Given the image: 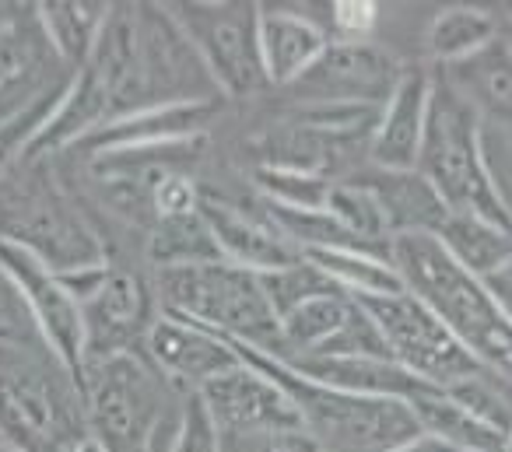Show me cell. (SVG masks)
I'll use <instances>...</instances> for the list:
<instances>
[{"instance_id":"cell-21","label":"cell","mask_w":512,"mask_h":452,"mask_svg":"<svg viewBox=\"0 0 512 452\" xmlns=\"http://www.w3.org/2000/svg\"><path fill=\"white\" fill-rule=\"evenodd\" d=\"M330 46L327 32L295 11L260 8V64L274 88H292Z\"/></svg>"},{"instance_id":"cell-30","label":"cell","mask_w":512,"mask_h":452,"mask_svg":"<svg viewBox=\"0 0 512 452\" xmlns=\"http://www.w3.org/2000/svg\"><path fill=\"white\" fill-rule=\"evenodd\" d=\"M498 39L495 15L481 8H446L432 18L425 36V50L435 60V67H453L460 60H470Z\"/></svg>"},{"instance_id":"cell-36","label":"cell","mask_w":512,"mask_h":452,"mask_svg":"<svg viewBox=\"0 0 512 452\" xmlns=\"http://www.w3.org/2000/svg\"><path fill=\"white\" fill-rule=\"evenodd\" d=\"M330 18H334L341 43H369L379 22V8L369 0H337V4H330Z\"/></svg>"},{"instance_id":"cell-37","label":"cell","mask_w":512,"mask_h":452,"mask_svg":"<svg viewBox=\"0 0 512 452\" xmlns=\"http://www.w3.org/2000/svg\"><path fill=\"white\" fill-rule=\"evenodd\" d=\"M225 452H316L302 431H281V435H221Z\"/></svg>"},{"instance_id":"cell-11","label":"cell","mask_w":512,"mask_h":452,"mask_svg":"<svg viewBox=\"0 0 512 452\" xmlns=\"http://www.w3.org/2000/svg\"><path fill=\"white\" fill-rule=\"evenodd\" d=\"M197 50L218 95L249 99L264 92L260 64V4H165Z\"/></svg>"},{"instance_id":"cell-23","label":"cell","mask_w":512,"mask_h":452,"mask_svg":"<svg viewBox=\"0 0 512 452\" xmlns=\"http://www.w3.org/2000/svg\"><path fill=\"white\" fill-rule=\"evenodd\" d=\"M295 372L309 375V379L323 382V386L348 389V393L362 396H393V400L411 403L414 396H421L425 389H432L428 382L414 379L407 368H400L393 358H299L288 361Z\"/></svg>"},{"instance_id":"cell-16","label":"cell","mask_w":512,"mask_h":452,"mask_svg":"<svg viewBox=\"0 0 512 452\" xmlns=\"http://www.w3.org/2000/svg\"><path fill=\"white\" fill-rule=\"evenodd\" d=\"M144 354L179 396H197L211 379L242 365L225 337L162 309L148 330Z\"/></svg>"},{"instance_id":"cell-24","label":"cell","mask_w":512,"mask_h":452,"mask_svg":"<svg viewBox=\"0 0 512 452\" xmlns=\"http://www.w3.org/2000/svg\"><path fill=\"white\" fill-rule=\"evenodd\" d=\"M355 179H362L376 193L379 207L386 214L390 239L393 235H435L449 214L421 172L372 169V172H355Z\"/></svg>"},{"instance_id":"cell-35","label":"cell","mask_w":512,"mask_h":452,"mask_svg":"<svg viewBox=\"0 0 512 452\" xmlns=\"http://www.w3.org/2000/svg\"><path fill=\"white\" fill-rule=\"evenodd\" d=\"M0 344H43L4 263H0Z\"/></svg>"},{"instance_id":"cell-1","label":"cell","mask_w":512,"mask_h":452,"mask_svg":"<svg viewBox=\"0 0 512 452\" xmlns=\"http://www.w3.org/2000/svg\"><path fill=\"white\" fill-rule=\"evenodd\" d=\"M207 99L221 95L169 8L113 4L88 60L71 74L64 99L18 158L43 162L123 116Z\"/></svg>"},{"instance_id":"cell-27","label":"cell","mask_w":512,"mask_h":452,"mask_svg":"<svg viewBox=\"0 0 512 452\" xmlns=\"http://www.w3.org/2000/svg\"><path fill=\"white\" fill-rule=\"evenodd\" d=\"M435 239L477 281L512 256V228L474 218V214H446Z\"/></svg>"},{"instance_id":"cell-4","label":"cell","mask_w":512,"mask_h":452,"mask_svg":"<svg viewBox=\"0 0 512 452\" xmlns=\"http://www.w3.org/2000/svg\"><path fill=\"white\" fill-rule=\"evenodd\" d=\"M88 428L85 389L43 344H0V442L18 452H71Z\"/></svg>"},{"instance_id":"cell-19","label":"cell","mask_w":512,"mask_h":452,"mask_svg":"<svg viewBox=\"0 0 512 452\" xmlns=\"http://www.w3.org/2000/svg\"><path fill=\"white\" fill-rule=\"evenodd\" d=\"M200 214H204L221 256L235 267L267 274V270L292 267V263L302 260L299 249L274 228L267 214H249L242 207L228 204V200L211 197V193L200 197Z\"/></svg>"},{"instance_id":"cell-9","label":"cell","mask_w":512,"mask_h":452,"mask_svg":"<svg viewBox=\"0 0 512 452\" xmlns=\"http://www.w3.org/2000/svg\"><path fill=\"white\" fill-rule=\"evenodd\" d=\"M365 316L376 323L390 358L414 379L428 382L435 389H449L470 375L484 372V365L446 330L439 316L411 291L397 295H362L355 298Z\"/></svg>"},{"instance_id":"cell-33","label":"cell","mask_w":512,"mask_h":452,"mask_svg":"<svg viewBox=\"0 0 512 452\" xmlns=\"http://www.w3.org/2000/svg\"><path fill=\"white\" fill-rule=\"evenodd\" d=\"M260 281H264V291H267V298H271V309L278 319L285 316L288 309H295L299 302H306V298L320 295V291H327V288H337V284H330L306 256H302L299 263H292V267L267 270V274H260Z\"/></svg>"},{"instance_id":"cell-38","label":"cell","mask_w":512,"mask_h":452,"mask_svg":"<svg viewBox=\"0 0 512 452\" xmlns=\"http://www.w3.org/2000/svg\"><path fill=\"white\" fill-rule=\"evenodd\" d=\"M481 288L488 291V298L495 302V309L512 323V256L481 277Z\"/></svg>"},{"instance_id":"cell-42","label":"cell","mask_w":512,"mask_h":452,"mask_svg":"<svg viewBox=\"0 0 512 452\" xmlns=\"http://www.w3.org/2000/svg\"><path fill=\"white\" fill-rule=\"evenodd\" d=\"M0 445H4V442H0Z\"/></svg>"},{"instance_id":"cell-13","label":"cell","mask_w":512,"mask_h":452,"mask_svg":"<svg viewBox=\"0 0 512 452\" xmlns=\"http://www.w3.org/2000/svg\"><path fill=\"white\" fill-rule=\"evenodd\" d=\"M404 67L372 43H341L330 39L323 57L292 85L302 106H365L383 109Z\"/></svg>"},{"instance_id":"cell-17","label":"cell","mask_w":512,"mask_h":452,"mask_svg":"<svg viewBox=\"0 0 512 452\" xmlns=\"http://www.w3.org/2000/svg\"><path fill=\"white\" fill-rule=\"evenodd\" d=\"M428 102H432V71L428 67H404V78L393 88L386 106L379 109L376 130H372V169L418 172L428 127Z\"/></svg>"},{"instance_id":"cell-15","label":"cell","mask_w":512,"mask_h":452,"mask_svg":"<svg viewBox=\"0 0 512 452\" xmlns=\"http://www.w3.org/2000/svg\"><path fill=\"white\" fill-rule=\"evenodd\" d=\"M197 396L207 407V414H211V421L218 424L221 435H281V431H302L299 414H295L292 400L281 393L278 382H271L264 372L249 368L246 361L228 368L218 379H211Z\"/></svg>"},{"instance_id":"cell-20","label":"cell","mask_w":512,"mask_h":452,"mask_svg":"<svg viewBox=\"0 0 512 452\" xmlns=\"http://www.w3.org/2000/svg\"><path fill=\"white\" fill-rule=\"evenodd\" d=\"M439 78L477 113L512 137V43L498 36L491 46L453 67H435Z\"/></svg>"},{"instance_id":"cell-31","label":"cell","mask_w":512,"mask_h":452,"mask_svg":"<svg viewBox=\"0 0 512 452\" xmlns=\"http://www.w3.org/2000/svg\"><path fill=\"white\" fill-rule=\"evenodd\" d=\"M327 211L355 235L358 242L379 249V253L390 256V228H386V214L379 207L376 193L362 183V179L348 176L341 183H334L327 200Z\"/></svg>"},{"instance_id":"cell-25","label":"cell","mask_w":512,"mask_h":452,"mask_svg":"<svg viewBox=\"0 0 512 452\" xmlns=\"http://www.w3.org/2000/svg\"><path fill=\"white\" fill-rule=\"evenodd\" d=\"M113 4L102 0H43L36 4V18L43 25V36L67 74H74L92 53L102 25Z\"/></svg>"},{"instance_id":"cell-41","label":"cell","mask_w":512,"mask_h":452,"mask_svg":"<svg viewBox=\"0 0 512 452\" xmlns=\"http://www.w3.org/2000/svg\"><path fill=\"white\" fill-rule=\"evenodd\" d=\"M0 452H18V449H8V445H0Z\"/></svg>"},{"instance_id":"cell-18","label":"cell","mask_w":512,"mask_h":452,"mask_svg":"<svg viewBox=\"0 0 512 452\" xmlns=\"http://www.w3.org/2000/svg\"><path fill=\"white\" fill-rule=\"evenodd\" d=\"M218 109L221 99L155 106L95 130V134H88L74 148H81L92 158V155H116V151H155V148H169V144L197 141V137H204L207 123L218 116Z\"/></svg>"},{"instance_id":"cell-39","label":"cell","mask_w":512,"mask_h":452,"mask_svg":"<svg viewBox=\"0 0 512 452\" xmlns=\"http://www.w3.org/2000/svg\"><path fill=\"white\" fill-rule=\"evenodd\" d=\"M393 452H460V449H453V445H446L435 435H418L414 442L400 445V449H393Z\"/></svg>"},{"instance_id":"cell-7","label":"cell","mask_w":512,"mask_h":452,"mask_svg":"<svg viewBox=\"0 0 512 452\" xmlns=\"http://www.w3.org/2000/svg\"><path fill=\"white\" fill-rule=\"evenodd\" d=\"M418 172L449 214H474V218L512 228V207L505 204L484 158L481 120L439 78V71H432V102H428Z\"/></svg>"},{"instance_id":"cell-8","label":"cell","mask_w":512,"mask_h":452,"mask_svg":"<svg viewBox=\"0 0 512 452\" xmlns=\"http://www.w3.org/2000/svg\"><path fill=\"white\" fill-rule=\"evenodd\" d=\"M158 309L204 326L218 337L239 340L274 358L285 354L281 323L271 309L260 274L235 263H200V267L155 270Z\"/></svg>"},{"instance_id":"cell-29","label":"cell","mask_w":512,"mask_h":452,"mask_svg":"<svg viewBox=\"0 0 512 452\" xmlns=\"http://www.w3.org/2000/svg\"><path fill=\"white\" fill-rule=\"evenodd\" d=\"M148 260L155 270H176V267H200V263H221L225 256H221L204 214L193 211L183 214V218H165L151 225Z\"/></svg>"},{"instance_id":"cell-22","label":"cell","mask_w":512,"mask_h":452,"mask_svg":"<svg viewBox=\"0 0 512 452\" xmlns=\"http://www.w3.org/2000/svg\"><path fill=\"white\" fill-rule=\"evenodd\" d=\"M358 316V302L341 288H327L320 295L306 298L295 309H288L281 323V344H285V361L320 358L337 340L348 333V326Z\"/></svg>"},{"instance_id":"cell-34","label":"cell","mask_w":512,"mask_h":452,"mask_svg":"<svg viewBox=\"0 0 512 452\" xmlns=\"http://www.w3.org/2000/svg\"><path fill=\"white\" fill-rule=\"evenodd\" d=\"M169 452H225L218 424L211 421L207 407L200 403V396H186L183 417H179L176 438H172Z\"/></svg>"},{"instance_id":"cell-12","label":"cell","mask_w":512,"mask_h":452,"mask_svg":"<svg viewBox=\"0 0 512 452\" xmlns=\"http://www.w3.org/2000/svg\"><path fill=\"white\" fill-rule=\"evenodd\" d=\"M0 263L15 281L43 347L85 389V316H81L78 298L67 291L57 270H50L39 256L25 249L0 242Z\"/></svg>"},{"instance_id":"cell-2","label":"cell","mask_w":512,"mask_h":452,"mask_svg":"<svg viewBox=\"0 0 512 452\" xmlns=\"http://www.w3.org/2000/svg\"><path fill=\"white\" fill-rule=\"evenodd\" d=\"M228 344L239 354V361L278 382L281 393L292 400L302 431L316 445V452H393L425 435L411 403L393 400V396H362L323 386V382L295 372L285 358L256 351L239 340H228Z\"/></svg>"},{"instance_id":"cell-32","label":"cell","mask_w":512,"mask_h":452,"mask_svg":"<svg viewBox=\"0 0 512 452\" xmlns=\"http://www.w3.org/2000/svg\"><path fill=\"white\" fill-rule=\"evenodd\" d=\"M253 183L267 204L295 207V211H327L330 190L337 179L316 176V172L285 169V165H256Z\"/></svg>"},{"instance_id":"cell-6","label":"cell","mask_w":512,"mask_h":452,"mask_svg":"<svg viewBox=\"0 0 512 452\" xmlns=\"http://www.w3.org/2000/svg\"><path fill=\"white\" fill-rule=\"evenodd\" d=\"M179 396L144 351L116 354L85 368L88 428L109 452H169L183 417Z\"/></svg>"},{"instance_id":"cell-40","label":"cell","mask_w":512,"mask_h":452,"mask_svg":"<svg viewBox=\"0 0 512 452\" xmlns=\"http://www.w3.org/2000/svg\"><path fill=\"white\" fill-rule=\"evenodd\" d=\"M71 452H109V449H106V442H99L95 435H88V438H81V442L74 445Z\"/></svg>"},{"instance_id":"cell-10","label":"cell","mask_w":512,"mask_h":452,"mask_svg":"<svg viewBox=\"0 0 512 452\" xmlns=\"http://www.w3.org/2000/svg\"><path fill=\"white\" fill-rule=\"evenodd\" d=\"M71 74L57 60L36 18V4H0V134L22 120L46 123Z\"/></svg>"},{"instance_id":"cell-26","label":"cell","mask_w":512,"mask_h":452,"mask_svg":"<svg viewBox=\"0 0 512 452\" xmlns=\"http://www.w3.org/2000/svg\"><path fill=\"white\" fill-rule=\"evenodd\" d=\"M414 417L421 421L425 435L442 438L446 445L460 452H509V438L498 435L495 428L481 424L474 414L460 407V403L449 400L442 389H425L421 396L411 400Z\"/></svg>"},{"instance_id":"cell-14","label":"cell","mask_w":512,"mask_h":452,"mask_svg":"<svg viewBox=\"0 0 512 452\" xmlns=\"http://www.w3.org/2000/svg\"><path fill=\"white\" fill-rule=\"evenodd\" d=\"M85 316V368L92 361L116 354L144 351L155 312V288H148L134 270H113L88 302H81Z\"/></svg>"},{"instance_id":"cell-5","label":"cell","mask_w":512,"mask_h":452,"mask_svg":"<svg viewBox=\"0 0 512 452\" xmlns=\"http://www.w3.org/2000/svg\"><path fill=\"white\" fill-rule=\"evenodd\" d=\"M0 242L39 256L57 274L109 263L95 228L53 179L50 158H15L0 169Z\"/></svg>"},{"instance_id":"cell-28","label":"cell","mask_w":512,"mask_h":452,"mask_svg":"<svg viewBox=\"0 0 512 452\" xmlns=\"http://www.w3.org/2000/svg\"><path fill=\"white\" fill-rule=\"evenodd\" d=\"M302 256H306L330 284L348 291L351 298L407 291L397 267L390 263V256L372 253V249H313V253H302Z\"/></svg>"},{"instance_id":"cell-3","label":"cell","mask_w":512,"mask_h":452,"mask_svg":"<svg viewBox=\"0 0 512 452\" xmlns=\"http://www.w3.org/2000/svg\"><path fill=\"white\" fill-rule=\"evenodd\" d=\"M390 263L404 288L425 302L484 368L512 382V323L435 235H393Z\"/></svg>"}]
</instances>
